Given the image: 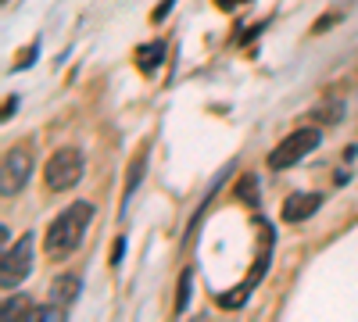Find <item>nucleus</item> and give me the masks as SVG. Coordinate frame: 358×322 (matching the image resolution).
<instances>
[{"label":"nucleus","instance_id":"9d476101","mask_svg":"<svg viewBox=\"0 0 358 322\" xmlns=\"http://www.w3.org/2000/svg\"><path fill=\"white\" fill-rule=\"evenodd\" d=\"M236 197H241L244 204H258V175L244 172L241 183H236Z\"/></svg>","mask_w":358,"mask_h":322},{"label":"nucleus","instance_id":"ddd939ff","mask_svg":"<svg viewBox=\"0 0 358 322\" xmlns=\"http://www.w3.org/2000/svg\"><path fill=\"white\" fill-rule=\"evenodd\" d=\"M219 8H236V4H244V0H215Z\"/></svg>","mask_w":358,"mask_h":322},{"label":"nucleus","instance_id":"f03ea898","mask_svg":"<svg viewBox=\"0 0 358 322\" xmlns=\"http://www.w3.org/2000/svg\"><path fill=\"white\" fill-rule=\"evenodd\" d=\"M83 180V154L79 147H57L50 161L43 165V183L50 193H65Z\"/></svg>","mask_w":358,"mask_h":322},{"label":"nucleus","instance_id":"20e7f679","mask_svg":"<svg viewBox=\"0 0 358 322\" xmlns=\"http://www.w3.org/2000/svg\"><path fill=\"white\" fill-rule=\"evenodd\" d=\"M29 272H33V233H22L18 244L4 251V265H0V286L15 290Z\"/></svg>","mask_w":358,"mask_h":322},{"label":"nucleus","instance_id":"0eeeda50","mask_svg":"<svg viewBox=\"0 0 358 322\" xmlns=\"http://www.w3.org/2000/svg\"><path fill=\"white\" fill-rule=\"evenodd\" d=\"M79 276L76 272H65V276H57L54 283H50V301L57 305V308H69L76 298H79Z\"/></svg>","mask_w":358,"mask_h":322},{"label":"nucleus","instance_id":"f8f14e48","mask_svg":"<svg viewBox=\"0 0 358 322\" xmlns=\"http://www.w3.org/2000/svg\"><path fill=\"white\" fill-rule=\"evenodd\" d=\"M187 298H190V276H183V283H179V301H176V312L187 308Z\"/></svg>","mask_w":358,"mask_h":322},{"label":"nucleus","instance_id":"9b49d317","mask_svg":"<svg viewBox=\"0 0 358 322\" xmlns=\"http://www.w3.org/2000/svg\"><path fill=\"white\" fill-rule=\"evenodd\" d=\"M143 161H147V151H140L136 154V161H133V168H129V183H126V197L136 190V183H140V172H143Z\"/></svg>","mask_w":358,"mask_h":322},{"label":"nucleus","instance_id":"39448f33","mask_svg":"<svg viewBox=\"0 0 358 322\" xmlns=\"http://www.w3.org/2000/svg\"><path fill=\"white\" fill-rule=\"evenodd\" d=\"M29 172H33V154H29L25 147H11L4 154V168H0V193L11 197L25 186Z\"/></svg>","mask_w":358,"mask_h":322},{"label":"nucleus","instance_id":"423d86ee","mask_svg":"<svg viewBox=\"0 0 358 322\" xmlns=\"http://www.w3.org/2000/svg\"><path fill=\"white\" fill-rule=\"evenodd\" d=\"M319 204H322L319 193H294V197L283 204V219H287V222H305V219H312V215L319 212Z\"/></svg>","mask_w":358,"mask_h":322},{"label":"nucleus","instance_id":"6e6552de","mask_svg":"<svg viewBox=\"0 0 358 322\" xmlns=\"http://www.w3.org/2000/svg\"><path fill=\"white\" fill-rule=\"evenodd\" d=\"M36 315V305L29 301L25 294H18V298H8L4 301V322H15V319H33Z\"/></svg>","mask_w":358,"mask_h":322},{"label":"nucleus","instance_id":"f257e3e1","mask_svg":"<svg viewBox=\"0 0 358 322\" xmlns=\"http://www.w3.org/2000/svg\"><path fill=\"white\" fill-rule=\"evenodd\" d=\"M90 219H94V204H90V200H76L72 208H65L62 215L47 226V233H43V251H47L50 258L72 254V251L83 244V233H86Z\"/></svg>","mask_w":358,"mask_h":322},{"label":"nucleus","instance_id":"1a4fd4ad","mask_svg":"<svg viewBox=\"0 0 358 322\" xmlns=\"http://www.w3.org/2000/svg\"><path fill=\"white\" fill-rule=\"evenodd\" d=\"M162 57H165V47H162V43H147V47L136 50V61H140L143 72H155V68L162 65Z\"/></svg>","mask_w":358,"mask_h":322},{"label":"nucleus","instance_id":"7ed1b4c3","mask_svg":"<svg viewBox=\"0 0 358 322\" xmlns=\"http://www.w3.org/2000/svg\"><path fill=\"white\" fill-rule=\"evenodd\" d=\"M319 129H312V126H305V129H297V133H290L280 147H273V154H268V168L273 172H283V168H290V165H297L301 158H308L315 147H319Z\"/></svg>","mask_w":358,"mask_h":322}]
</instances>
